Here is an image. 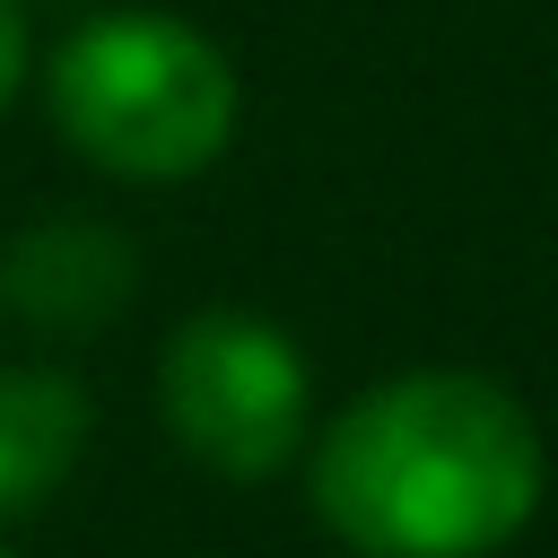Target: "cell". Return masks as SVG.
Returning a JSON list of instances; mask_svg holds the SVG:
<instances>
[{
  "label": "cell",
  "mask_w": 558,
  "mask_h": 558,
  "mask_svg": "<svg viewBox=\"0 0 558 558\" xmlns=\"http://www.w3.org/2000/svg\"><path fill=\"white\" fill-rule=\"evenodd\" d=\"M532 410L471 366L366 384L314 445V514L357 558H488L541 506Z\"/></svg>",
  "instance_id": "6da1fadb"
},
{
  "label": "cell",
  "mask_w": 558,
  "mask_h": 558,
  "mask_svg": "<svg viewBox=\"0 0 558 558\" xmlns=\"http://www.w3.org/2000/svg\"><path fill=\"white\" fill-rule=\"evenodd\" d=\"M44 96L61 140L122 183H183L218 166L244 113L235 61L166 9H105L78 35H61Z\"/></svg>",
  "instance_id": "7a4b0ae2"
},
{
  "label": "cell",
  "mask_w": 558,
  "mask_h": 558,
  "mask_svg": "<svg viewBox=\"0 0 558 558\" xmlns=\"http://www.w3.org/2000/svg\"><path fill=\"white\" fill-rule=\"evenodd\" d=\"M157 418L218 480H279L305 453L314 384L279 323L244 305H201L157 349Z\"/></svg>",
  "instance_id": "3957f363"
},
{
  "label": "cell",
  "mask_w": 558,
  "mask_h": 558,
  "mask_svg": "<svg viewBox=\"0 0 558 558\" xmlns=\"http://www.w3.org/2000/svg\"><path fill=\"white\" fill-rule=\"evenodd\" d=\"M131 288H140V262L122 227H96V218H44L0 262V305L35 331H105L131 305Z\"/></svg>",
  "instance_id": "277c9868"
},
{
  "label": "cell",
  "mask_w": 558,
  "mask_h": 558,
  "mask_svg": "<svg viewBox=\"0 0 558 558\" xmlns=\"http://www.w3.org/2000/svg\"><path fill=\"white\" fill-rule=\"evenodd\" d=\"M87 445V392L61 366H9L0 375V514L52 497Z\"/></svg>",
  "instance_id": "5b68a950"
},
{
  "label": "cell",
  "mask_w": 558,
  "mask_h": 558,
  "mask_svg": "<svg viewBox=\"0 0 558 558\" xmlns=\"http://www.w3.org/2000/svg\"><path fill=\"white\" fill-rule=\"evenodd\" d=\"M26 52H35V44H26V9L0 0V113H9L17 87H26Z\"/></svg>",
  "instance_id": "8992f818"
},
{
  "label": "cell",
  "mask_w": 558,
  "mask_h": 558,
  "mask_svg": "<svg viewBox=\"0 0 558 558\" xmlns=\"http://www.w3.org/2000/svg\"><path fill=\"white\" fill-rule=\"evenodd\" d=\"M0 558H9V549H0Z\"/></svg>",
  "instance_id": "52a82bcc"
}]
</instances>
